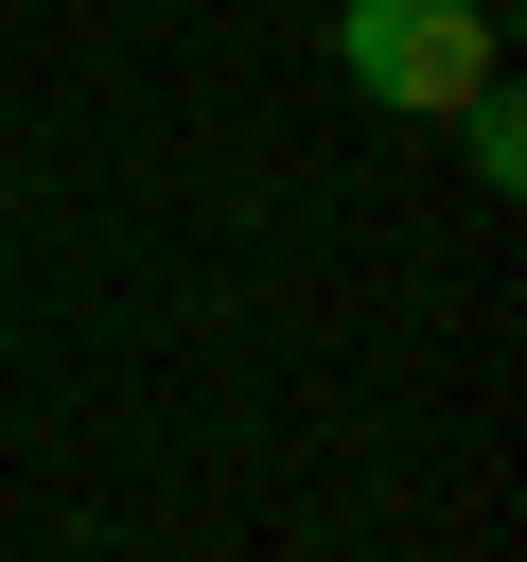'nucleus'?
<instances>
[{
    "label": "nucleus",
    "mask_w": 527,
    "mask_h": 562,
    "mask_svg": "<svg viewBox=\"0 0 527 562\" xmlns=\"http://www.w3.org/2000/svg\"><path fill=\"white\" fill-rule=\"evenodd\" d=\"M334 70L386 105V123H457L492 88V18L474 0H334Z\"/></svg>",
    "instance_id": "1"
},
{
    "label": "nucleus",
    "mask_w": 527,
    "mask_h": 562,
    "mask_svg": "<svg viewBox=\"0 0 527 562\" xmlns=\"http://www.w3.org/2000/svg\"><path fill=\"white\" fill-rule=\"evenodd\" d=\"M457 140H474V176H492V193L527 176V123H509V88H474V105H457Z\"/></svg>",
    "instance_id": "2"
}]
</instances>
